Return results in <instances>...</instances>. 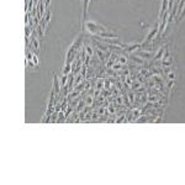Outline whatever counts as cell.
Masks as SVG:
<instances>
[{"mask_svg": "<svg viewBox=\"0 0 185 185\" xmlns=\"http://www.w3.org/2000/svg\"><path fill=\"white\" fill-rule=\"evenodd\" d=\"M32 61L35 62V64H36V65H38V58H37V56H36V54H32Z\"/></svg>", "mask_w": 185, "mask_h": 185, "instance_id": "obj_14", "label": "cell"}, {"mask_svg": "<svg viewBox=\"0 0 185 185\" xmlns=\"http://www.w3.org/2000/svg\"><path fill=\"white\" fill-rule=\"evenodd\" d=\"M85 102H87L88 105H91V102H92V98H91V96H88L87 100H85Z\"/></svg>", "mask_w": 185, "mask_h": 185, "instance_id": "obj_15", "label": "cell"}, {"mask_svg": "<svg viewBox=\"0 0 185 185\" xmlns=\"http://www.w3.org/2000/svg\"><path fill=\"white\" fill-rule=\"evenodd\" d=\"M85 51H87V53H88V56H90V57H92L94 56V51H92V47L90 46V44H85Z\"/></svg>", "mask_w": 185, "mask_h": 185, "instance_id": "obj_11", "label": "cell"}, {"mask_svg": "<svg viewBox=\"0 0 185 185\" xmlns=\"http://www.w3.org/2000/svg\"><path fill=\"white\" fill-rule=\"evenodd\" d=\"M31 42L33 43V47H35V52L38 54L40 53V43H38V41H37V38L35 36L31 37Z\"/></svg>", "mask_w": 185, "mask_h": 185, "instance_id": "obj_8", "label": "cell"}, {"mask_svg": "<svg viewBox=\"0 0 185 185\" xmlns=\"http://www.w3.org/2000/svg\"><path fill=\"white\" fill-rule=\"evenodd\" d=\"M117 62L120 63V64H126V63L128 62V58H127V56H118V59H117Z\"/></svg>", "mask_w": 185, "mask_h": 185, "instance_id": "obj_10", "label": "cell"}, {"mask_svg": "<svg viewBox=\"0 0 185 185\" xmlns=\"http://www.w3.org/2000/svg\"><path fill=\"white\" fill-rule=\"evenodd\" d=\"M70 69H72V64L70 63H65V65H64V68H63V74H65V75H68V74L70 73Z\"/></svg>", "mask_w": 185, "mask_h": 185, "instance_id": "obj_9", "label": "cell"}, {"mask_svg": "<svg viewBox=\"0 0 185 185\" xmlns=\"http://www.w3.org/2000/svg\"><path fill=\"white\" fill-rule=\"evenodd\" d=\"M88 5H89V0H83V21L84 24L87 22L85 17H87V13H88Z\"/></svg>", "mask_w": 185, "mask_h": 185, "instance_id": "obj_7", "label": "cell"}, {"mask_svg": "<svg viewBox=\"0 0 185 185\" xmlns=\"http://www.w3.org/2000/svg\"><path fill=\"white\" fill-rule=\"evenodd\" d=\"M130 59H131L132 62L137 63V64H139V65L146 64V62H144V61H143V59L141 58V57H138V56H136L135 53H133V54H130Z\"/></svg>", "mask_w": 185, "mask_h": 185, "instance_id": "obj_5", "label": "cell"}, {"mask_svg": "<svg viewBox=\"0 0 185 185\" xmlns=\"http://www.w3.org/2000/svg\"><path fill=\"white\" fill-rule=\"evenodd\" d=\"M98 88H99V89L102 88V83H101V81H99V83H98Z\"/></svg>", "mask_w": 185, "mask_h": 185, "instance_id": "obj_16", "label": "cell"}, {"mask_svg": "<svg viewBox=\"0 0 185 185\" xmlns=\"http://www.w3.org/2000/svg\"><path fill=\"white\" fill-rule=\"evenodd\" d=\"M109 111H110V112H111V114H112V112H114V111H115V110H114V107H110V109H109Z\"/></svg>", "mask_w": 185, "mask_h": 185, "instance_id": "obj_17", "label": "cell"}, {"mask_svg": "<svg viewBox=\"0 0 185 185\" xmlns=\"http://www.w3.org/2000/svg\"><path fill=\"white\" fill-rule=\"evenodd\" d=\"M142 48V43H125L124 46V51L125 52H135V51H138Z\"/></svg>", "mask_w": 185, "mask_h": 185, "instance_id": "obj_1", "label": "cell"}, {"mask_svg": "<svg viewBox=\"0 0 185 185\" xmlns=\"http://www.w3.org/2000/svg\"><path fill=\"white\" fill-rule=\"evenodd\" d=\"M185 17V5H184V7H183V11H181V14L178 16V18H176V24H179V22L183 20V18Z\"/></svg>", "mask_w": 185, "mask_h": 185, "instance_id": "obj_12", "label": "cell"}, {"mask_svg": "<svg viewBox=\"0 0 185 185\" xmlns=\"http://www.w3.org/2000/svg\"><path fill=\"white\" fill-rule=\"evenodd\" d=\"M52 91H54V94H59L61 90H59V83H58V77L57 74H53V89H52Z\"/></svg>", "mask_w": 185, "mask_h": 185, "instance_id": "obj_4", "label": "cell"}, {"mask_svg": "<svg viewBox=\"0 0 185 185\" xmlns=\"http://www.w3.org/2000/svg\"><path fill=\"white\" fill-rule=\"evenodd\" d=\"M121 67H122V64H120V63H115V64H112V69L114 70H118V69H120L121 68Z\"/></svg>", "mask_w": 185, "mask_h": 185, "instance_id": "obj_13", "label": "cell"}, {"mask_svg": "<svg viewBox=\"0 0 185 185\" xmlns=\"http://www.w3.org/2000/svg\"><path fill=\"white\" fill-rule=\"evenodd\" d=\"M176 79V70L175 69H172L168 74H165V80H173L175 81Z\"/></svg>", "mask_w": 185, "mask_h": 185, "instance_id": "obj_6", "label": "cell"}, {"mask_svg": "<svg viewBox=\"0 0 185 185\" xmlns=\"http://www.w3.org/2000/svg\"><path fill=\"white\" fill-rule=\"evenodd\" d=\"M136 56H138V57H141L142 59H152L154 57V53L152 51H143V50H138V51H136Z\"/></svg>", "mask_w": 185, "mask_h": 185, "instance_id": "obj_2", "label": "cell"}, {"mask_svg": "<svg viewBox=\"0 0 185 185\" xmlns=\"http://www.w3.org/2000/svg\"><path fill=\"white\" fill-rule=\"evenodd\" d=\"M166 44H168V43H163L162 46L158 48V52H157V53H154V57H153L154 61H158V59L163 58V56H164V52H165V48H166Z\"/></svg>", "mask_w": 185, "mask_h": 185, "instance_id": "obj_3", "label": "cell"}]
</instances>
